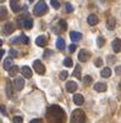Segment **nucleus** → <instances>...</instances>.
Wrapping results in <instances>:
<instances>
[{"label": "nucleus", "mask_w": 121, "mask_h": 123, "mask_svg": "<svg viewBox=\"0 0 121 123\" xmlns=\"http://www.w3.org/2000/svg\"><path fill=\"white\" fill-rule=\"evenodd\" d=\"M1 113H3V115H6V111H5V107H4V105H1Z\"/></svg>", "instance_id": "nucleus-39"}, {"label": "nucleus", "mask_w": 121, "mask_h": 123, "mask_svg": "<svg viewBox=\"0 0 121 123\" xmlns=\"http://www.w3.org/2000/svg\"><path fill=\"white\" fill-rule=\"evenodd\" d=\"M74 102L80 106V105H83L84 99H83V96L81 94H74Z\"/></svg>", "instance_id": "nucleus-17"}, {"label": "nucleus", "mask_w": 121, "mask_h": 123, "mask_svg": "<svg viewBox=\"0 0 121 123\" xmlns=\"http://www.w3.org/2000/svg\"><path fill=\"white\" fill-rule=\"evenodd\" d=\"M74 76H75L76 78L81 79V66H80V65H77V66L75 67V71H74Z\"/></svg>", "instance_id": "nucleus-23"}, {"label": "nucleus", "mask_w": 121, "mask_h": 123, "mask_svg": "<svg viewBox=\"0 0 121 123\" xmlns=\"http://www.w3.org/2000/svg\"><path fill=\"white\" fill-rule=\"evenodd\" d=\"M20 0H10V6H11V10L13 12H19L20 11V4H19Z\"/></svg>", "instance_id": "nucleus-13"}, {"label": "nucleus", "mask_w": 121, "mask_h": 123, "mask_svg": "<svg viewBox=\"0 0 121 123\" xmlns=\"http://www.w3.org/2000/svg\"><path fill=\"white\" fill-rule=\"evenodd\" d=\"M50 3H51V6H53L55 10H58L60 7V3H59V0H50Z\"/></svg>", "instance_id": "nucleus-26"}, {"label": "nucleus", "mask_w": 121, "mask_h": 123, "mask_svg": "<svg viewBox=\"0 0 121 123\" xmlns=\"http://www.w3.org/2000/svg\"><path fill=\"white\" fill-rule=\"evenodd\" d=\"M21 73H22V76L25 78H31L32 77V71H31V68L27 67V66H23L21 68Z\"/></svg>", "instance_id": "nucleus-15"}, {"label": "nucleus", "mask_w": 121, "mask_h": 123, "mask_svg": "<svg viewBox=\"0 0 121 123\" xmlns=\"http://www.w3.org/2000/svg\"><path fill=\"white\" fill-rule=\"evenodd\" d=\"M48 11V6L45 4L44 0H40V1H38L36 5H34V9H33V13L36 16H40L43 13H45Z\"/></svg>", "instance_id": "nucleus-3"}, {"label": "nucleus", "mask_w": 121, "mask_h": 123, "mask_svg": "<svg viewBox=\"0 0 121 123\" xmlns=\"http://www.w3.org/2000/svg\"><path fill=\"white\" fill-rule=\"evenodd\" d=\"M33 68H34V71H36L38 74H44L45 73V67L42 63V61H39V60H36L33 62Z\"/></svg>", "instance_id": "nucleus-5"}, {"label": "nucleus", "mask_w": 121, "mask_h": 123, "mask_svg": "<svg viewBox=\"0 0 121 123\" xmlns=\"http://www.w3.org/2000/svg\"><path fill=\"white\" fill-rule=\"evenodd\" d=\"M67 76H68V73H67L66 71H62V72H60V74H59V78H60L61 80H65V79L67 78Z\"/></svg>", "instance_id": "nucleus-29"}, {"label": "nucleus", "mask_w": 121, "mask_h": 123, "mask_svg": "<svg viewBox=\"0 0 121 123\" xmlns=\"http://www.w3.org/2000/svg\"><path fill=\"white\" fill-rule=\"evenodd\" d=\"M111 46H113V50H114L115 52H120V51H121V39H119V38L114 39Z\"/></svg>", "instance_id": "nucleus-11"}, {"label": "nucleus", "mask_w": 121, "mask_h": 123, "mask_svg": "<svg viewBox=\"0 0 121 123\" xmlns=\"http://www.w3.org/2000/svg\"><path fill=\"white\" fill-rule=\"evenodd\" d=\"M70 123H86V113L80 109L75 110L71 115Z\"/></svg>", "instance_id": "nucleus-2"}, {"label": "nucleus", "mask_w": 121, "mask_h": 123, "mask_svg": "<svg viewBox=\"0 0 121 123\" xmlns=\"http://www.w3.org/2000/svg\"><path fill=\"white\" fill-rule=\"evenodd\" d=\"M17 71H19V68H17L16 66H12V68L9 71V73H10V76H15L17 73Z\"/></svg>", "instance_id": "nucleus-30"}, {"label": "nucleus", "mask_w": 121, "mask_h": 123, "mask_svg": "<svg viewBox=\"0 0 121 123\" xmlns=\"http://www.w3.org/2000/svg\"><path fill=\"white\" fill-rule=\"evenodd\" d=\"M64 65H65L66 67H71V66L74 65V62H72L71 57H66V59L64 60Z\"/></svg>", "instance_id": "nucleus-25"}, {"label": "nucleus", "mask_w": 121, "mask_h": 123, "mask_svg": "<svg viewBox=\"0 0 121 123\" xmlns=\"http://www.w3.org/2000/svg\"><path fill=\"white\" fill-rule=\"evenodd\" d=\"M36 44L38 45V46H45L47 45V38L44 37V36H39L37 39H36Z\"/></svg>", "instance_id": "nucleus-18"}, {"label": "nucleus", "mask_w": 121, "mask_h": 123, "mask_svg": "<svg viewBox=\"0 0 121 123\" xmlns=\"http://www.w3.org/2000/svg\"><path fill=\"white\" fill-rule=\"evenodd\" d=\"M47 119L49 123H65L66 113L58 105H51L47 110Z\"/></svg>", "instance_id": "nucleus-1"}, {"label": "nucleus", "mask_w": 121, "mask_h": 123, "mask_svg": "<svg viewBox=\"0 0 121 123\" xmlns=\"http://www.w3.org/2000/svg\"><path fill=\"white\" fill-rule=\"evenodd\" d=\"M70 38H71V40L74 42V43H76V42H80L81 39H82V34L80 33V32H71L70 33Z\"/></svg>", "instance_id": "nucleus-12"}, {"label": "nucleus", "mask_w": 121, "mask_h": 123, "mask_svg": "<svg viewBox=\"0 0 121 123\" xmlns=\"http://www.w3.org/2000/svg\"><path fill=\"white\" fill-rule=\"evenodd\" d=\"M65 10H66L67 12H72V11H74V6H72L70 3H66V4H65Z\"/></svg>", "instance_id": "nucleus-28"}, {"label": "nucleus", "mask_w": 121, "mask_h": 123, "mask_svg": "<svg viewBox=\"0 0 121 123\" xmlns=\"http://www.w3.org/2000/svg\"><path fill=\"white\" fill-rule=\"evenodd\" d=\"M4 1H5V0H0V3H1V4H3V3H4Z\"/></svg>", "instance_id": "nucleus-41"}, {"label": "nucleus", "mask_w": 121, "mask_h": 123, "mask_svg": "<svg viewBox=\"0 0 121 123\" xmlns=\"http://www.w3.org/2000/svg\"><path fill=\"white\" fill-rule=\"evenodd\" d=\"M20 42L28 44V43H29V39H28V38H27L26 36H23V34H21V36H20Z\"/></svg>", "instance_id": "nucleus-31"}, {"label": "nucleus", "mask_w": 121, "mask_h": 123, "mask_svg": "<svg viewBox=\"0 0 121 123\" xmlns=\"http://www.w3.org/2000/svg\"><path fill=\"white\" fill-rule=\"evenodd\" d=\"M29 1H34V0H29Z\"/></svg>", "instance_id": "nucleus-43"}, {"label": "nucleus", "mask_w": 121, "mask_h": 123, "mask_svg": "<svg viewBox=\"0 0 121 123\" xmlns=\"http://www.w3.org/2000/svg\"><path fill=\"white\" fill-rule=\"evenodd\" d=\"M115 71H116V73H120V72H121V67H116Z\"/></svg>", "instance_id": "nucleus-40"}, {"label": "nucleus", "mask_w": 121, "mask_h": 123, "mask_svg": "<svg viewBox=\"0 0 121 123\" xmlns=\"http://www.w3.org/2000/svg\"><path fill=\"white\" fill-rule=\"evenodd\" d=\"M119 88H121V82H120V84H119Z\"/></svg>", "instance_id": "nucleus-42"}, {"label": "nucleus", "mask_w": 121, "mask_h": 123, "mask_svg": "<svg viewBox=\"0 0 121 123\" xmlns=\"http://www.w3.org/2000/svg\"><path fill=\"white\" fill-rule=\"evenodd\" d=\"M19 25L22 27V28H26V29H31L32 26H33V21L31 17H28V15L26 16H22L19 18Z\"/></svg>", "instance_id": "nucleus-4"}, {"label": "nucleus", "mask_w": 121, "mask_h": 123, "mask_svg": "<svg viewBox=\"0 0 121 123\" xmlns=\"http://www.w3.org/2000/svg\"><path fill=\"white\" fill-rule=\"evenodd\" d=\"M31 123H43V121L40 118H36V119H32Z\"/></svg>", "instance_id": "nucleus-38"}, {"label": "nucleus", "mask_w": 121, "mask_h": 123, "mask_svg": "<svg viewBox=\"0 0 121 123\" xmlns=\"http://www.w3.org/2000/svg\"><path fill=\"white\" fill-rule=\"evenodd\" d=\"M66 90L68 93H74L77 90V83L74 82V80H70V82H67L66 83Z\"/></svg>", "instance_id": "nucleus-8"}, {"label": "nucleus", "mask_w": 121, "mask_h": 123, "mask_svg": "<svg viewBox=\"0 0 121 123\" xmlns=\"http://www.w3.org/2000/svg\"><path fill=\"white\" fill-rule=\"evenodd\" d=\"M103 65V60L101 59H97V61H95V66L97 67H100Z\"/></svg>", "instance_id": "nucleus-36"}, {"label": "nucleus", "mask_w": 121, "mask_h": 123, "mask_svg": "<svg viewBox=\"0 0 121 123\" xmlns=\"http://www.w3.org/2000/svg\"><path fill=\"white\" fill-rule=\"evenodd\" d=\"M12 85H13V83H11L9 79H6V95H7V98L9 99H12V96H13V92H12Z\"/></svg>", "instance_id": "nucleus-10"}, {"label": "nucleus", "mask_w": 121, "mask_h": 123, "mask_svg": "<svg viewBox=\"0 0 121 123\" xmlns=\"http://www.w3.org/2000/svg\"><path fill=\"white\" fill-rule=\"evenodd\" d=\"M68 50H70V52H74L76 50V45L75 44H71L70 46H68Z\"/></svg>", "instance_id": "nucleus-37"}, {"label": "nucleus", "mask_w": 121, "mask_h": 123, "mask_svg": "<svg viewBox=\"0 0 121 123\" xmlns=\"http://www.w3.org/2000/svg\"><path fill=\"white\" fill-rule=\"evenodd\" d=\"M12 66H13V62H12V59H5L4 60V62H3V67H4V69H6V71H10V69L12 68Z\"/></svg>", "instance_id": "nucleus-16"}, {"label": "nucleus", "mask_w": 121, "mask_h": 123, "mask_svg": "<svg viewBox=\"0 0 121 123\" xmlns=\"http://www.w3.org/2000/svg\"><path fill=\"white\" fill-rule=\"evenodd\" d=\"M94 89H95L97 92H105V90H107V84L99 82V83L94 84Z\"/></svg>", "instance_id": "nucleus-19"}, {"label": "nucleus", "mask_w": 121, "mask_h": 123, "mask_svg": "<svg viewBox=\"0 0 121 123\" xmlns=\"http://www.w3.org/2000/svg\"><path fill=\"white\" fill-rule=\"evenodd\" d=\"M0 15H1V16H0V18L4 20V17L6 16V9H5V6H1V7H0Z\"/></svg>", "instance_id": "nucleus-27"}, {"label": "nucleus", "mask_w": 121, "mask_h": 123, "mask_svg": "<svg viewBox=\"0 0 121 123\" xmlns=\"http://www.w3.org/2000/svg\"><path fill=\"white\" fill-rule=\"evenodd\" d=\"M9 54H10V56H11V57H16L17 51H16V50H13V49H11V50L9 51Z\"/></svg>", "instance_id": "nucleus-35"}, {"label": "nucleus", "mask_w": 121, "mask_h": 123, "mask_svg": "<svg viewBox=\"0 0 121 123\" xmlns=\"http://www.w3.org/2000/svg\"><path fill=\"white\" fill-rule=\"evenodd\" d=\"M89 59V52L87 51V50H81L80 51V54H78V60L81 61V62H86Z\"/></svg>", "instance_id": "nucleus-9"}, {"label": "nucleus", "mask_w": 121, "mask_h": 123, "mask_svg": "<svg viewBox=\"0 0 121 123\" xmlns=\"http://www.w3.org/2000/svg\"><path fill=\"white\" fill-rule=\"evenodd\" d=\"M56 48L59 50H64L65 49V40L62 38H58V40H56Z\"/></svg>", "instance_id": "nucleus-22"}, {"label": "nucleus", "mask_w": 121, "mask_h": 123, "mask_svg": "<svg viewBox=\"0 0 121 123\" xmlns=\"http://www.w3.org/2000/svg\"><path fill=\"white\" fill-rule=\"evenodd\" d=\"M83 80H84V83L87 84V85H89V84H92V78L89 77V76H86L84 78H83Z\"/></svg>", "instance_id": "nucleus-33"}, {"label": "nucleus", "mask_w": 121, "mask_h": 123, "mask_svg": "<svg viewBox=\"0 0 121 123\" xmlns=\"http://www.w3.org/2000/svg\"><path fill=\"white\" fill-rule=\"evenodd\" d=\"M13 86H15L16 90H22L23 86H25V80H23V78H21V77L15 78V80H13Z\"/></svg>", "instance_id": "nucleus-6"}, {"label": "nucleus", "mask_w": 121, "mask_h": 123, "mask_svg": "<svg viewBox=\"0 0 121 123\" xmlns=\"http://www.w3.org/2000/svg\"><path fill=\"white\" fill-rule=\"evenodd\" d=\"M13 123H22V117H20V116L13 117Z\"/></svg>", "instance_id": "nucleus-34"}, {"label": "nucleus", "mask_w": 121, "mask_h": 123, "mask_svg": "<svg viewBox=\"0 0 121 123\" xmlns=\"http://www.w3.org/2000/svg\"><path fill=\"white\" fill-rule=\"evenodd\" d=\"M103 44H104V39H103V37H98V39H97V45H98L99 48H101Z\"/></svg>", "instance_id": "nucleus-32"}, {"label": "nucleus", "mask_w": 121, "mask_h": 123, "mask_svg": "<svg viewBox=\"0 0 121 123\" xmlns=\"http://www.w3.org/2000/svg\"><path fill=\"white\" fill-rule=\"evenodd\" d=\"M13 31H15V25L11 23V22L6 23V25L4 26V28H3V33L5 34V36H10Z\"/></svg>", "instance_id": "nucleus-7"}, {"label": "nucleus", "mask_w": 121, "mask_h": 123, "mask_svg": "<svg viewBox=\"0 0 121 123\" xmlns=\"http://www.w3.org/2000/svg\"><path fill=\"white\" fill-rule=\"evenodd\" d=\"M87 22H88V25H91V26H95V25H98V22H99V18H98V16H95V15H89L88 16V18H87Z\"/></svg>", "instance_id": "nucleus-14"}, {"label": "nucleus", "mask_w": 121, "mask_h": 123, "mask_svg": "<svg viewBox=\"0 0 121 123\" xmlns=\"http://www.w3.org/2000/svg\"><path fill=\"white\" fill-rule=\"evenodd\" d=\"M59 28H60V31H66V28H67V23H66V21L60 20V21H59Z\"/></svg>", "instance_id": "nucleus-24"}, {"label": "nucleus", "mask_w": 121, "mask_h": 123, "mask_svg": "<svg viewBox=\"0 0 121 123\" xmlns=\"http://www.w3.org/2000/svg\"><path fill=\"white\" fill-rule=\"evenodd\" d=\"M111 74V69L109 67H105V68H103L101 69V72H100V76L101 77H104V78H109Z\"/></svg>", "instance_id": "nucleus-20"}, {"label": "nucleus", "mask_w": 121, "mask_h": 123, "mask_svg": "<svg viewBox=\"0 0 121 123\" xmlns=\"http://www.w3.org/2000/svg\"><path fill=\"white\" fill-rule=\"evenodd\" d=\"M115 18H113V17H109L108 18V22H107V27L108 29H114L115 28Z\"/></svg>", "instance_id": "nucleus-21"}]
</instances>
